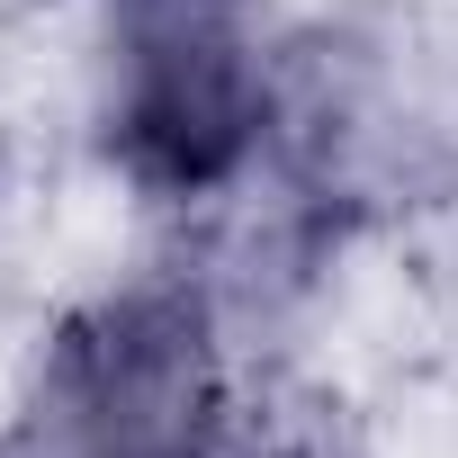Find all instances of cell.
Masks as SVG:
<instances>
[{"mask_svg": "<svg viewBox=\"0 0 458 458\" xmlns=\"http://www.w3.org/2000/svg\"><path fill=\"white\" fill-rule=\"evenodd\" d=\"M261 135V64L234 0H126L117 162L144 189H216Z\"/></svg>", "mask_w": 458, "mask_h": 458, "instance_id": "2", "label": "cell"}, {"mask_svg": "<svg viewBox=\"0 0 458 458\" xmlns=\"http://www.w3.org/2000/svg\"><path fill=\"white\" fill-rule=\"evenodd\" d=\"M216 351L198 306L126 297L99 306L46 369L37 449L46 458H207L216 449Z\"/></svg>", "mask_w": 458, "mask_h": 458, "instance_id": "1", "label": "cell"}]
</instances>
